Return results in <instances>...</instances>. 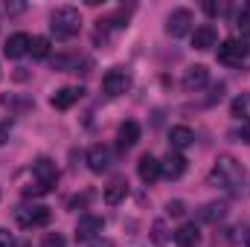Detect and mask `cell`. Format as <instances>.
<instances>
[{"label":"cell","instance_id":"obj_1","mask_svg":"<svg viewBox=\"0 0 250 247\" xmlns=\"http://www.w3.org/2000/svg\"><path fill=\"white\" fill-rule=\"evenodd\" d=\"M245 181H248V175H245V169H242V163L236 157L221 154L215 160L212 175H209V184H215L218 189H227V192H239L245 186Z\"/></svg>","mask_w":250,"mask_h":247},{"label":"cell","instance_id":"obj_2","mask_svg":"<svg viewBox=\"0 0 250 247\" xmlns=\"http://www.w3.org/2000/svg\"><path fill=\"white\" fill-rule=\"evenodd\" d=\"M50 29H53V35L62 38V41L79 35V29H82V15H79V9H73V6H59V9L50 15Z\"/></svg>","mask_w":250,"mask_h":247},{"label":"cell","instance_id":"obj_3","mask_svg":"<svg viewBox=\"0 0 250 247\" xmlns=\"http://www.w3.org/2000/svg\"><path fill=\"white\" fill-rule=\"evenodd\" d=\"M218 62L227 64V67H242L250 62V47L245 41H236V38H227L221 47H218Z\"/></svg>","mask_w":250,"mask_h":247},{"label":"cell","instance_id":"obj_4","mask_svg":"<svg viewBox=\"0 0 250 247\" xmlns=\"http://www.w3.org/2000/svg\"><path fill=\"white\" fill-rule=\"evenodd\" d=\"M50 218H53L50 206H41V204L15 209V221H18L21 227H26V230H29V227H44V224H50Z\"/></svg>","mask_w":250,"mask_h":247},{"label":"cell","instance_id":"obj_5","mask_svg":"<svg viewBox=\"0 0 250 247\" xmlns=\"http://www.w3.org/2000/svg\"><path fill=\"white\" fill-rule=\"evenodd\" d=\"M32 175H35V186H38L44 195H47V192H53V186L59 184V169H56V163H53V160H47V157L35 160Z\"/></svg>","mask_w":250,"mask_h":247},{"label":"cell","instance_id":"obj_6","mask_svg":"<svg viewBox=\"0 0 250 247\" xmlns=\"http://www.w3.org/2000/svg\"><path fill=\"white\" fill-rule=\"evenodd\" d=\"M128 87H131V76L123 67H114V70H108L102 76V90L108 96H123V93H128Z\"/></svg>","mask_w":250,"mask_h":247},{"label":"cell","instance_id":"obj_7","mask_svg":"<svg viewBox=\"0 0 250 247\" xmlns=\"http://www.w3.org/2000/svg\"><path fill=\"white\" fill-rule=\"evenodd\" d=\"M105 230V218L99 215H82L76 224V242H93Z\"/></svg>","mask_w":250,"mask_h":247},{"label":"cell","instance_id":"obj_8","mask_svg":"<svg viewBox=\"0 0 250 247\" xmlns=\"http://www.w3.org/2000/svg\"><path fill=\"white\" fill-rule=\"evenodd\" d=\"M192 12L189 9H175L169 18H166V32L172 35V38H181V35H187L189 29H192Z\"/></svg>","mask_w":250,"mask_h":247},{"label":"cell","instance_id":"obj_9","mask_svg":"<svg viewBox=\"0 0 250 247\" xmlns=\"http://www.w3.org/2000/svg\"><path fill=\"white\" fill-rule=\"evenodd\" d=\"M207 82H209V70H207L204 64H195V67H189L187 73H184V90H187V93L204 90Z\"/></svg>","mask_w":250,"mask_h":247},{"label":"cell","instance_id":"obj_10","mask_svg":"<svg viewBox=\"0 0 250 247\" xmlns=\"http://www.w3.org/2000/svg\"><path fill=\"white\" fill-rule=\"evenodd\" d=\"M184 172H187V157L181 151H169L160 163V175H166L169 181H178Z\"/></svg>","mask_w":250,"mask_h":247},{"label":"cell","instance_id":"obj_11","mask_svg":"<svg viewBox=\"0 0 250 247\" xmlns=\"http://www.w3.org/2000/svg\"><path fill=\"white\" fill-rule=\"evenodd\" d=\"M29 44H32V38H29V35L15 32L12 38H6V44H3V56H6V59H21V56H26V53H29Z\"/></svg>","mask_w":250,"mask_h":247},{"label":"cell","instance_id":"obj_12","mask_svg":"<svg viewBox=\"0 0 250 247\" xmlns=\"http://www.w3.org/2000/svg\"><path fill=\"white\" fill-rule=\"evenodd\" d=\"M108 166H111V151H108V145H90V151H87V169L96 172V175H102Z\"/></svg>","mask_w":250,"mask_h":247},{"label":"cell","instance_id":"obj_13","mask_svg":"<svg viewBox=\"0 0 250 247\" xmlns=\"http://www.w3.org/2000/svg\"><path fill=\"white\" fill-rule=\"evenodd\" d=\"M82 87H59L56 93H53V99H50V105L53 108H59V111H67V108H73L79 99H82Z\"/></svg>","mask_w":250,"mask_h":247},{"label":"cell","instance_id":"obj_14","mask_svg":"<svg viewBox=\"0 0 250 247\" xmlns=\"http://www.w3.org/2000/svg\"><path fill=\"white\" fill-rule=\"evenodd\" d=\"M137 140H140V125L134 123V120H125V123L120 125V131H117V145H120V151L134 148Z\"/></svg>","mask_w":250,"mask_h":247},{"label":"cell","instance_id":"obj_15","mask_svg":"<svg viewBox=\"0 0 250 247\" xmlns=\"http://www.w3.org/2000/svg\"><path fill=\"white\" fill-rule=\"evenodd\" d=\"M137 175H140L143 184H154L160 178V160L151 157V154H143L140 163H137Z\"/></svg>","mask_w":250,"mask_h":247},{"label":"cell","instance_id":"obj_16","mask_svg":"<svg viewBox=\"0 0 250 247\" xmlns=\"http://www.w3.org/2000/svg\"><path fill=\"white\" fill-rule=\"evenodd\" d=\"M215 41H218V35H215V29H212L209 23H204V26H198V29L192 32V47H195V50H212Z\"/></svg>","mask_w":250,"mask_h":247},{"label":"cell","instance_id":"obj_17","mask_svg":"<svg viewBox=\"0 0 250 247\" xmlns=\"http://www.w3.org/2000/svg\"><path fill=\"white\" fill-rule=\"evenodd\" d=\"M198 242H201L198 224H181V227L175 230V245L178 247H198Z\"/></svg>","mask_w":250,"mask_h":247},{"label":"cell","instance_id":"obj_18","mask_svg":"<svg viewBox=\"0 0 250 247\" xmlns=\"http://www.w3.org/2000/svg\"><path fill=\"white\" fill-rule=\"evenodd\" d=\"M169 143H172V151H184V148H189L195 143V134L189 131L187 125H175L169 131Z\"/></svg>","mask_w":250,"mask_h":247},{"label":"cell","instance_id":"obj_19","mask_svg":"<svg viewBox=\"0 0 250 247\" xmlns=\"http://www.w3.org/2000/svg\"><path fill=\"white\" fill-rule=\"evenodd\" d=\"M125 195H128V184H125L123 178H117V181H111V184L105 186V204H111V206H117Z\"/></svg>","mask_w":250,"mask_h":247},{"label":"cell","instance_id":"obj_20","mask_svg":"<svg viewBox=\"0 0 250 247\" xmlns=\"http://www.w3.org/2000/svg\"><path fill=\"white\" fill-rule=\"evenodd\" d=\"M230 111H233V117L236 120H250V90H245L242 96H236L233 99V105H230Z\"/></svg>","mask_w":250,"mask_h":247},{"label":"cell","instance_id":"obj_21","mask_svg":"<svg viewBox=\"0 0 250 247\" xmlns=\"http://www.w3.org/2000/svg\"><path fill=\"white\" fill-rule=\"evenodd\" d=\"M29 53H32V59H47V56H50V38H44V35L32 38Z\"/></svg>","mask_w":250,"mask_h":247},{"label":"cell","instance_id":"obj_22","mask_svg":"<svg viewBox=\"0 0 250 247\" xmlns=\"http://www.w3.org/2000/svg\"><path fill=\"white\" fill-rule=\"evenodd\" d=\"M151 242L157 247H163L169 242V236H166V221H163V218H157V221L151 224Z\"/></svg>","mask_w":250,"mask_h":247},{"label":"cell","instance_id":"obj_23","mask_svg":"<svg viewBox=\"0 0 250 247\" xmlns=\"http://www.w3.org/2000/svg\"><path fill=\"white\" fill-rule=\"evenodd\" d=\"M221 215H224V206H221V204H207V206H204V212H201V218H204V221H218Z\"/></svg>","mask_w":250,"mask_h":247},{"label":"cell","instance_id":"obj_24","mask_svg":"<svg viewBox=\"0 0 250 247\" xmlns=\"http://www.w3.org/2000/svg\"><path fill=\"white\" fill-rule=\"evenodd\" d=\"M230 140L250 145V123H242V128H233V131H230Z\"/></svg>","mask_w":250,"mask_h":247},{"label":"cell","instance_id":"obj_25","mask_svg":"<svg viewBox=\"0 0 250 247\" xmlns=\"http://www.w3.org/2000/svg\"><path fill=\"white\" fill-rule=\"evenodd\" d=\"M236 29H239L242 35H250V9L239 12V18H236Z\"/></svg>","mask_w":250,"mask_h":247},{"label":"cell","instance_id":"obj_26","mask_svg":"<svg viewBox=\"0 0 250 247\" xmlns=\"http://www.w3.org/2000/svg\"><path fill=\"white\" fill-rule=\"evenodd\" d=\"M41 247H67V242H64L62 233H47L44 242H41Z\"/></svg>","mask_w":250,"mask_h":247},{"label":"cell","instance_id":"obj_27","mask_svg":"<svg viewBox=\"0 0 250 247\" xmlns=\"http://www.w3.org/2000/svg\"><path fill=\"white\" fill-rule=\"evenodd\" d=\"M166 212H169V215H175V218H181V215L187 212V209H184V201H172V204L166 206Z\"/></svg>","mask_w":250,"mask_h":247},{"label":"cell","instance_id":"obj_28","mask_svg":"<svg viewBox=\"0 0 250 247\" xmlns=\"http://www.w3.org/2000/svg\"><path fill=\"white\" fill-rule=\"evenodd\" d=\"M9 134H12V123L6 120V123H0V145L9 143Z\"/></svg>","mask_w":250,"mask_h":247},{"label":"cell","instance_id":"obj_29","mask_svg":"<svg viewBox=\"0 0 250 247\" xmlns=\"http://www.w3.org/2000/svg\"><path fill=\"white\" fill-rule=\"evenodd\" d=\"M204 12H207V15H221V12H224V6H221V3H212V0H207V3H204Z\"/></svg>","mask_w":250,"mask_h":247},{"label":"cell","instance_id":"obj_30","mask_svg":"<svg viewBox=\"0 0 250 247\" xmlns=\"http://www.w3.org/2000/svg\"><path fill=\"white\" fill-rule=\"evenodd\" d=\"M0 247H15V239L9 230H0Z\"/></svg>","mask_w":250,"mask_h":247},{"label":"cell","instance_id":"obj_31","mask_svg":"<svg viewBox=\"0 0 250 247\" xmlns=\"http://www.w3.org/2000/svg\"><path fill=\"white\" fill-rule=\"evenodd\" d=\"M23 9H26V3H6V12L9 15H21Z\"/></svg>","mask_w":250,"mask_h":247},{"label":"cell","instance_id":"obj_32","mask_svg":"<svg viewBox=\"0 0 250 247\" xmlns=\"http://www.w3.org/2000/svg\"><path fill=\"white\" fill-rule=\"evenodd\" d=\"M90 247H117V245H114L111 239H93V242H90Z\"/></svg>","mask_w":250,"mask_h":247},{"label":"cell","instance_id":"obj_33","mask_svg":"<svg viewBox=\"0 0 250 247\" xmlns=\"http://www.w3.org/2000/svg\"><path fill=\"white\" fill-rule=\"evenodd\" d=\"M245 247H250V230L245 233Z\"/></svg>","mask_w":250,"mask_h":247},{"label":"cell","instance_id":"obj_34","mask_svg":"<svg viewBox=\"0 0 250 247\" xmlns=\"http://www.w3.org/2000/svg\"><path fill=\"white\" fill-rule=\"evenodd\" d=\"M18 247H29V245H18Z\"/></svg>","mask_w":250,"mask_h":247},{"label":"cell","instance_id":"obj_35","mask_svg":"<svg viewBox=\"0 0 250 247\" xmlns=\"http://www.w3.org/2000/svg\"><path fill=\"white\" fill-rule=\"evenodd\" d=\"M248 9H250V3H248Z\"/></svg>","mask_w":250,"mask_h":247}]
</instances>
